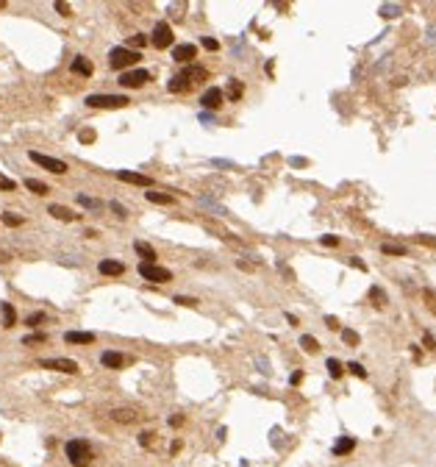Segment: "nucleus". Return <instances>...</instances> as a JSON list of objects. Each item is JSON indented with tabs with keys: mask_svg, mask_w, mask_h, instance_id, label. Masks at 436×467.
Wrapping results in <instances>:
<instances>
[{
	"mask_svg": "<svg viewBox=\"0 0 436 467\" xmlns=\"http://www.w3.org/2000/svg\"><path fill=\"white\" fill-rule=\"evenodd\" d=\"M64 451H67V459H70L75 467H86L92 462V448H89L86 439H70Z\"/></svg>",
	"mask_w": 436,
	"mask_h": 467,
	"instance_id": "obj_1",
	"label": "nucleus"
},
{
	"mask_svg": "<svg viewBox=\"0 0 436 467\" xmlns=\"http://www.w3.org/2000/svg\"><path fill=\"white\" fill-rule=\"evenodd\" d=\"M139 50H128V48H114L111 53H109V67L111 70H122L125 72L128 67H134L136 61H139Z\"/></svg>",
	"mask_w": 436,
	"mask_h": 467,
	"instance_id": "obj_2",
	"label": "nucleus"
},
{
	"mask_svg": "<svg viewBox=\"0 0 436 467\" xmlns=\"http://www.w3.org/2000/svg\"><path fill=\"white\" fill-rule=\"evenodd\" d=\"M131 100L125 95H89L86 98V106H92V109H122Z\"/></svg>",
	"mask_w": 436,
	"mask_h": 467,
	"instance_id": "obj_3",
	"label": "nucleus"
},
{
	"mask_svg": "<svg viewBox=\"0 0 436 467\" xmlns=\"http://www.w3.org/2000/svg\"><path fill=\"white\" fill-rule=\"evenodd\" d=\"M139 276L145 278V281H153V284H167L172 281V273H169L167 267H159V264H150V262H142L139 264Z\"/></svg>",
	"mask_w": 436,
	"mask_h": 467,
	"instance_id": "obj_4",
	"label": "nucleus"
},
{
	"mask_svg": "<svg viewBox=\"0 0 436 467\" xmlns=\"http://www.w3.org/2000/svg\"><path fill=\"white\" fill-rule=\"evenodd\" d=\"M31 162H36L39 167H45V170L56 173V175H64L67 173V164L61 162V159H53V156H45V153H36V150H31Z\"/></svg>",
	"mask_w": 436,
	"mask_h": 467,
	"instance_id": "obj_5",
	"label": "nucleus"
},
{
	"mask_svg": "<svg viewBox=\"0 0 436 467\" xmlns=\"http://www.w3.org/2000/svg\"><path fill=\"white\" fill-rule=\"evenodd\" d=\"M150 42H153V48H159V50L169 48V45H172V28H169L167 22H156L153 34H150Z\"/></svg>",
	"mask_w": 436,
	"mask_h": 467,
	"instance_id": "obj_6",
	"label": "nucleus"
},
{
	"mask_svg": "<svg viewBox=\"0 0 436 467\" xmlns=\"http://www.w3.org/2000/svg\"><path fill=\"white\" fill-rule=\"evenodd\" d=\"M39 367L45 370H58V373H67V375H75L78 373V364L72 359H42Z\"/></svg>",
	"mask_w": 436,
	"mask_h": 467,
	"instance_id": "obj_7",
	"label": "nucleus"
},
{
	"mask_svg": "<svg viewBox=\"0 0 436 467\" xmlns=\"http://www.w3.org/2000/svg\"><path fill=\"white\" fill-rule=\"evenodd\" d=\"M150 81V72L148 70H125L120 75V84L128 86V89H134V86H142Z\"/></svg>",
	"mask_w": 436,
	"mask_h": 467,
	"instance_id": "obj_8",
	"label": "nucleus"
},
{
	"mask_svg": "<svg viewBox=\"0 0 436 467\" xmlns=\"http://www.w3.org/2000/svg\"><path fill=\"white\" fill-rule=\"evenodd\" d=\"M206 75H209V72H206V67H200V64H186V67H183V72H181V78H183V81H186L189 86H195L197 81H206Z\"/></svg>",
	"mask_w": 436,
	"mask_h": 467,
	"instance_id": "obj_9",
	"label": "nucleus"
},
{
	"mask_svg": "<svg viewBox=\"0 0 436 467\" xmlns=\"http://www.w3.org/2000/svg\"><path fill=\"white\" fill-rule=\"evenodd\" d=\"M200 103H203V109H219L222 106V89H217V86H209L203 92V98H200Z\"/></svg>",
	"mask_w": 436,
	"mask_h": 467,
	"instance_id": "obj_10",
	"label": "nucleus"
},
{
	"mask_svg": "<svg viewBox=\"0 0 436 467\" xmlns=\"http://www.w3.org/2000/svg\"><path fill=\"white\" fill-rule=\"evenodd\" d=\"M117 178L125 181V184H136V186H150L153 178L150 175H142V173H131V170H117Z\"/></svg>",
	"mask_w": 436,
	"mask_h": 467,
	"instance_id": "obj_11",
	"label": "nucleus"
},
{
	"mask_svg": "<svg viewBox=\"0 0 436 467\" xmlns=\"http://www.w3.org/2000/svg\"><path fill=\"white\" fill-rule=\"evenodd\" d=\"M197 56V48L195 45H178V48H172V58L181 64H189L192 58Z\"/></svg>",
	"mask_w": 436,
	"mask_h": 467,
	"instance_id": "obj_12",
	"label": "nucleus"
},
{
	"mask_svg": "<svg viewBox=\"0 0 436 467\" xmlns=\"http://www.w3.org/2000/svg\"><path fill=\"white\" fill-rule=\"evenodd\" d=\"M70 70L75 72V75H84V78H89L92 72H95V67H92V61L86 56H75L72 58V64H70Z\"/></svg>",
	"mask_w": 436,
	"mask_h": 467,
	"instance_id": "obj_13",
	"label": "nucleus"
},
{
	"mask_svg": "<svg viewBox=\"0 0 436 467\" xmlns=\"http://www.w3.org/2000/svg\"><path fill=\"white\" fill-rule=\"evenodd\" d=\"M98 270L103 276H122V273H125V264L117 262V259H103V262L98 264Z\"/></svg>",
	"mask_w": 436,
	"mask_h": 467,
	"instance_id": "obj_14",
	"label": "nucleus"
},
{
	"mask_svg": "<svg viewBox=\"0 0 436 467\" xmlns=\"http://www.w3.org/2000/svg\"><path fill=\"white\" fill-rule=\"evenodd\" d=\"M64 342H70V345H92V342H95V334H89V331H67L64 334Z\"/></svg>",
	"mask_w": 436,
	"mask_h": 467,
	"instance_id": "obj_15",
	"label": "nucleus"
},
{
	"mask_svg": "<svg viewBox=\"0 0 436 467\" xmlns=\"http://www.w3.org/2000/svg\"><path fill=\"white\" fill-rule=\"evenodd\" d=\"M100 361H103V367L120 370L122 364H125V356H122V353H117V350H103V356H100Z\"/></svg>",
	"mask_w": 436,
	"mask_h": 467,
	"instance_id": "obj_16",
	"label": "nucleus"
},
{
	"mask_svg": "<svg viewBox=\"0 0 436 467\" xmlns=\"http://www.w3.org/2000/svg\"><path fill=\"white\" fill-rule=\"evenodd\" d=\"M48 214H53L56 220H64V223H72V220H78V217H81V214L70 212L67 206H58V203H53V206H50V209H48Z\"/></svg>",
	"mask_w": 436,
	"mask_h": 467,
	"instance_id": "obj_17",
	"label": "nucleus"
},
{
	"mask_svg": "<svg viewBox=\"0 0 436 467\" xmlns=\"http://www.w3.org/2000/svg\"><path fill=\"white\" fill-rule=\"evenodd\" d=\"M353 448H356V437H339V442L333 445V453L336 456H347Z\"/></svg>",
	"mask_w": 436,
	"mask_h": 467,
	"instance_id": "obj_18",
	"label": "nucleus"
},
{
	"mask_svg": "<svg viewBox=\"0 0 436 467\" xmlns=\"http://www.w3.org/2000/svg\"><path fill=\"white\" fill-rule=\"evenodd\" d=\"M134 250H136V253H139V256H142V259H145V262H150V264H156V250H153V248H150V245H148V242H139V239H136V242H134Z\"/></svg>",
	"mask_w": 436,
	"mask_h": 467,
	"instance_id": "obj_19",
	"label": "nucleus"
},
{
	"mask_svg": "<svg viewBox=\"0 0 436 467\" xmlns=\"http://www.w3.org/2000/svg\"><path fill=\"white\" fill-rule=\"evenodd\" d=\"M0 314H3V326L6 328H11L17 323V311L11 303H0Z\"/></svg>",
	"mask_w": 436,
	"mask_h": 467,
	"instance_id": "obj_20",
	"label": "nucleus"
},
{
	"mask_svg": "<svg viewBox=\"0 0 436 467\" xmlns=\"http://www.w3.org/2000/svg\"><path fill=\"white\" fill-rule=\"evenodd\" d=\"M111 420H117V423H134L136 411H131V409H114L111 411Z\"/></svg>",
	"mask_w": 436,
	"mask_h": 467,
	"instance_id": "obj_21",
	"label": "nucleus"
},
{
	"mask_svg": "<svg viewBox=\"0 0 436 467\" xmlns=\"http://www.w3.org/2000/svg\"><path fill=\"white\" fill-rule=\"evenodd\" d=\"M300 348L306 350V353H317V350H320V342H317L311 334H303V337H300Z\"/></svg>",
	"mask_w": 436,
	"mask_h": 467,
	"instance_id": "obj_22",
	"label": "nucleus"
},
{
	"mask_svg": "<svg viewBox=\"0 0 436 467\" xmlns=\"http://www.w3.org/2000/svg\"><path fill=\"white\" fill-rule=\"evenodd\" d=\"M325 367H328V375H331V378H342V373H345V364L339 359H328Z\"/></svg>",
	"mask_w": 436,
	"mask_h": 467,
	"instance_id": "obj_23",
	"label": "nucleus"
},
{
	"mask_svg": "<svg viewBox=\"0 0 436 467\" xmlns=\"http://www.w3.org/2000/svg\"><path fill=\"white\" fill-rule=\"evenodd\" d=\"M25 186H28L34 195H48V192H50V186L42 184V181H36V178H25Z\"/></svg>",
	"mask_w": 436,
	"mask_h": 467,
	"instance_id": "obj_24",
	"label": "nucleus"
},
{
	"mask_svg": "<svg viewBox=\"0 0 436 467\" xmlns=\"http://www.w3.org/2000/svg\"><path fill=\"white\" fill-rule=\"evenodd\" d=\"M370 300H373V306L383 309V306H386V292L381 290V287H373V290H370Z\"/></svg>",
	"mask_w": 436,
	"mask_h": 467,
	"instance_id": "obj_25",
	"label": "nucleus"
},
{
	"mask_svg": "<svg viewBox=\"0 0 436 467\" xmlns=\"http://www.w3.org/2000/svg\"><path fill=\"white\" fill-rule=\"evenodd\" d=\"M145 198H148L150 203H162V206L172 203V195H164V192H145Z\"/></svg>",
	"mask_w": 436,
	"mask_h": 467,
	"instance_id": "obj_26",
	"label": "nucleus"
},
{
	"mask_svg": "<svg viewBox=\"0 0 436 467\" xmlns=\"http://www.w3.org/2000/svg\"><path fill=\"white\" fill-rule=\"evenodd\" d=\"M78 203L84 206V209H89V212H98V209H103V203H100L98 198H89V195H78Z\"/></svg>",
	"mask_w": 436,
	"mask_h": 467,
	"instance_id": "obj_27",
	"label": "nucleus"
},
{
	"mask_svg": "<svg viewBox=\"0 0 436 467\" xmlns=\"http://www.w3.org/2000/svg\"><path fill=\"white\" fill-rule=\"evenodd\" d=\"M228 98H231V100H239L242 98V81H239V78H231V81H228Z\"/></svg>",
	"mask_w": 436,
	"mask_h": 467,
	"instance_id": "obj_28",
	"label": "nucleus"
},
{
	"mask_svg": "<svg viewBox=\"0 0 436 467\" xmlns=\"http://www.w3.org/2000/svg\"><path fill=\"white\" fill-rule=\"evenodd\" d=\"M167 89H169V92H186V89H192V86L186 84L181 75H175V78H172V81L167 84Z\"/></svg>",
	"mask_w": 436,
	"mask_h": 467,
	"instance_id": "obj_29",
	"label": "nucleus"
},
{
	"mask_svg": "<svg viewBox=\"0 0 436 467\" xmlns=\"http://www.w3.org/2000/svg\"><path fill=\"white\" fill-rule=\"evenodd\" d=\"M378 14H381V17H386V20H392V17L400 14V6H394V3H383V6L378 8Z\"/></svg>",
	"mask_w": 436,
	"mask_h": 467,
	"instance_id": "obj_30",
	"label": "nucleus"
},
{
	"mask_svg": "<svg viewBox=\"0 0 436 467\" xmlns=\"http://www.w3.org/2000/svg\"><path fill=\"white\" fill-rule=\"evenodd\" d=\"M381 250H383V253H389V256H406V248H403V245H392V242H383V245H381Z\"/></svg>",
	"mask_w": 436,
	"mask_h": 467,
	"instance_id": "obj_31",
	"label": "nucleus"
},
{
	"mask_svg": "<svg viewBox=\"0 0 436 467\" xmlns=\"http://www.w3.org/2000/svg\"><path fill=\"white\" fill-rule=\"evenodd\" d=\"M145 45H148V36H145V34H136V36H131V39H128V50L145 48Z\"/></svg>",
	"mask_w": 436,
	"mask_h": 467,
	"instance_id": "obj_32",
	"label": "nucleus"
},
{
	"mask_svg": "<svg viewBox=\"0 0 436 467\" xmlns=\"http://www.w3.org/2000/svg\"><path fill=\"white\" fill-rule=\"evenodd\" d=\"M342 340H345L347 345H359V334L353 331V328H342Z\"/></svg>",
	"mask_w": 436,
	"mask_h": 467,
	"instance_id": "obj_33",
	"label": "nucleus"
},
{
	"mask_svg": "<svg viewBox=\"0 0 436 467\" xmlns=\"http://www.w3.org/2000/svg\"><path fill=\"white\" fill-rule=\"evenodd\" d=\"M3 223H6V226H11V228H14V226H22L25 220H22L20 214H11V212H6V214H3Z\"/></svg>",
	"mask_w": 436,
	"mask_h": 467,
	"instance_id": "obj_34",
	"label": "nucleus"
},
{
	"mask_svg": "<svg viewBox=\"0 0 436 467\" xmlns=\"http://www.w3.org/2000/svg\"><path fill=\"white\" fill-rule=\"evenodd\" d=\"M200 206H206V209H209V212L225 214V209H222V206H219V203H214V200H206V198H200Z\"/></svg>",
	"mask_w": 436,
	"mask_h": 467,
	"instance_id": "obj_35",
	"label": "nucleus"
},
{
	"mask_svg": "<svg viewBox=\"0 0 436 467\" xmlns=\"http://www.w3.org/2000/svg\"><path fill=\"white\" fill-rule=\"evenodd\" d=\"M175 303L178 306H197L200 300H197V297H189V295H175Z\"/></svg>",
	"mask_w": 436,
	"mask_h": 467,
	"instance_id": "obj_36",
	"label": "nucleus"
},
{
	"mask_svg": "<svg viewBox=\"0 0 436 467\" xmlns=\"http://www.w3.org/2000/svg\"><path fill=\"white\" fill-rule=\"evenodd\" d=\"M0 189H3V192H14L17 189V181H11V178H6V175H0Z\"/></svg>",
	"mask_w": 436,
	"mask_h": 467,
	"instance_id": "obj_37",
	"label": "nucleus"
},
{
	"mask_svg": "<svg viewBox=\"0 0 436 467\" xmlns=\"http://www.w3.org/2000/svg\"><path fill=\"white\" fill-rule=\"evenodd\" d=\"M109 209H111V212L117 214V217H122V220L128 217V212H125V206H122V203H117V200H111V203H109Z\"/></svg>",
	"mask_w": 436,
	"mask_h": 467,
	"instance_id": "obj_38",
	"label": "nucleus"
},
{
	"mask_svg": "<svg viewBox=\"0 0 436 467\" xmlns=\"http://www.w3.org/2000/svg\"><path fill=\"white\" fill-rule=\"evenodd\" d=\"M347 370H350L353 375H359V378H367V370L361 367L359 361H350V364H347Z\"/></svg>",
	"mask_w": 436,
	"mask_h": 467,
	"instance_id": "obj_39",
	"label": "nucleus"
},
{
	"mask_svg": "<svg viewBox=\"0 0 436 467\" xmlns=\"http://www.w3.org/2000/svg\"><path fill=\"white\" fill-rule=\"evenodd\" d=\"M320 242H323L325 248H336V245H339V236H333V234H325Z\"/></svg>",
	"mask_w": 436,
	"mask_h": 467,
	"instance_id": "obj_40",
	"label": "nucleus"
},
{
	"mask_svg": "<svg viewBox=\"0 0 436 467\" xmlns=\"http://www.w3.org/2000/svg\"><path fill=\"white\" fill-rule=\"evenodd\" d=\"M417 242H420V245H431V248H436V236H431V234H420Z\"/></svg>",
	"mask_w": 436,
	"mask_h": 467,
	"instance_id": "obj_41",
	"label": "nucleus"
},
{
	"mask_svg": "<svg viewBox=\"0 0 436 467\" xmlns=\"http://www.w3.org/2000/svg\"><path fill=\"white\" fill-rule=\"evenodd\" d=\"M45 340H48L45 334H28V337H25L22 342H25V345H34V342H45Z\"/></svg>",
	"mask_w": 436,
	"mask_h": 467,
	"instance_id": "obj_42",
	"label": "nucleus"
},
{
	"mask_svg": "<svg viewBox=\"0 0 436 467\" xmlns=\"http://www.w3.org/2000/svg\"><path fill=\"white\" fill-rule=\"evenodd\" d=\"M203 48L206 50H219V42L217 39H211V36H203Z\"/></svg>",
	"mask_w": 436,
	"mask_h": 467,
	"instance_id": "obj_43",
	"label": "nucleus"
},
{
	"mask_svg": "<svg viewBox=\"0 0 436 467\" xmlns=\"http://www.w3.org/2000/svg\"><path fill=\"white\" fill-rule=\"evenodd\" d=\"M56 11H58V14H61V17H70V14H72V8L67 6V3H61V0H58V3H56Z\"/></svg>",
	"mask_w": 436,
	"mask_h": 467,
	"instance_id": "obj_44",
	"label": "nucleus"
},
{
	"mask_svg": "<svg viewBox=\"0 0 436 467\" xmlns=\"http://www.w3.org/2000/svg\"><path fill=\"white\" fill-rule=\"evenodd\" d=\"M347 264H350V267H356V270H367V264L361 262L359 256H350V259H347Z\"/></svg>",
	"mask_w": 436,
	"mask_h": 467,
	"instance_id": "obj_45",
	"label": "nucleus"
},
{
	"mask_svg": "<svg viewBox=\"0 0 436 467\" xmlns=\"http://www.w3.org/2000/svg\"><path fill=\"white\" fill-rule=\"evenodd\" d=\"M39 323H45L42 311H36V314H31V317H28V326H39Z\"/></svg>",
	"mask_w": 436,
	"mask_h": 467,
	"instance_id": "obj_46",
	"label": "nucleus"
},
{
	"mask_svg": "<svg viewBox=\"0 0 436 467\" xmlns=\"http://www.w3.org/2000/svg\"><path fill=\"white\" fill-rule=\"evenodd\" d=\"M425 300H428V303H431V309L436 311V292H434V290H425Z\"/></svg>",
	"mask_w": 436,
	"mask_h": 467,
	"instance_id": "obj_47",
	"label": "nucleus"
},
{
	"mask_svg": "<svg viewBox=\"0 0 436 467\" xmlns=\"http://www.w3.org/2000/svg\"><path fill=\"white\" fill-rule=\"evenodd\" d=\"M78 139H81V142H92V139H95V131H89V128H86V131H81V134H78Z\"/></svg>",
	"mask_w": 436,
	"mask_h": 467,
	"instance_id": "obj_48",
	"label": "nucleus"
},
{
	"mask_svg": "<svg viewBox=\"0 0 436 467\" xmlns=\"http://www.w3.org/2000/svg\"><path fill=\"white\" fill-rule=\"evenodd\" d=\"M422 342H425V348H436V340H434V337H431L428 331L422 334Z\"/></svg>",
	"mask_w": 436,
	"mask_h": 467,
	"instance_id": "obj_49",
	"label": "nucleus"
},
{
	"mask_svg": "<svg viewBox=\"0 0 436 467\" xmlns=\"http://www.w3.org/2000/svg\"><path fill=\"white\" fill-rule=\"evenodd\" d=\"M169 425H172V428L183 425V414H172V417H169Z\"/></svg>",
	"mask_w": 436,
	"mask_h": 467,
	"instance_id": "obj_50",
	"label": "nucleus"
},
{
	"mask_svg": "<svg viewBox=\"0 0 436 467\" xmlns=\"http://www.w3.org/2000/svg\"><path fill=\"white\" fill-rule=\"evenodd\" d=\"M303 381V373L300 370H297V373H292V378H289V384H292V387H297V384Z\"/></svg>",
	"mask_w": 436,
	"mask_h": 467,
	"instance_id": "obj_51",
	"label": "nucleus"
},
{
	"mask_svg": "<svg viewBox=\"0 0 436 467\" xmlns=\"http://www.w3.org/2000/svg\"><path fill=\"white\" fill-rule=\"evenodd\" d=\"M325 326H328V328H339V320L328 314V317H325Z\"/></svg>",
	"mask_w": 436,
	"mask_h": 467,
	"instance_id": "obj_52",
	"label": "nucleus"
},
{
	"mask_svg": "<svg viewBox=\"0 0 436 467\" xmlns=\"http://www.w3.org/2000/svg\"><path fill=\"white\" fill-rule=\"evenodd\" d=\"M6 262H11V253H8V250H3V248H0V264H6Z\"/></svg>",
	"mask_w": 436,
	"mask_h": 467,
	"instance_id": "obj_53",
	"label": "nucleus"
},
{
	"mask_svg": "<svg viewBox=\"0 0 436 467\" xmlns=\"http://www.w3.org/2000/svg\"><path fill=\"white\" fill-rule=\"evenodd\" d=\"M289 164L292 167H306V159H289Z\"/></svg>",
	"mask_w": 436,
	"mask_h": 467,
	"instance_id": "obj_54",
	"label": "nucleus"
},
{
	"mask_svg": "<svg viewBox=\"0 0 436 467\" xmlns=\"http://www.w3.org/2000/svg\"><path fill=\"white\" fill-rule=\"evenodd\" d=\"M428 42H436V28L428 31Z\"/></svg>",
	"mask_w": 436,
	"mask_h": 467,
	"instance_id": "obj_55",
	"label": "nucleus"
},
{
	"mask_svg": "<svg viewBox=\"0 0 436 467\" xmlns=\"http://www.w3.org/2000/svg\"><path fill=\"white\" fill-rule=\"evenodd\" d=\"M3 8H6V3H3V0H0V11H3Z\"/></svg>",
	"mask_w": 436,
	"mask_h": 467,
	"instance_id": "obj_56",
	"label": "nucleus"
}]
</instances>
